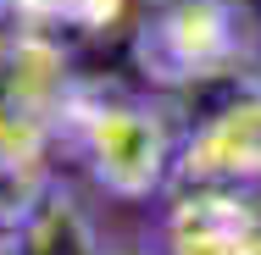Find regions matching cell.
<instances>
[{"label": "cell", "instance_id": "6da1fadb", "mask_svg": "<svg viewBox=\"0 0 261 255\" xmlns=\"http://www.w3.org/2000/svg\"><path fill=\"white\" fill-rule=\"evenodd\" d=\"M178 145L184 139L172 133V117L161 100L128 95L100 78H78L56 117V150L78 155L106 194L128 205L172 189Z\"/></svg>", "mask_w": 261, "mask_h": 255}, {"label": "cell", "instance_id": "7a4b0ae2", "mask_svg": "<svg viewBox=\"0 0 261 255\" xmlns=\"http://www.w3.org/2000/svg\"><path fill=\"white\" fill-rule=\"evenodd\" d=\"M134 67L167 95L239 83L261 72V28L245 0H156L134 22Z\"/></svg>", "mask_w": 261, "mask_h": 255}, {"label": "cell", "instance_id": "3957f363", "mask_svg": "<svg viewBox=\"0 0 261 255\" xmlns=\"http://www.w3.org/2000/svg\"><path fill=\"white\" fill-rule=\"evenodd\" d=\"M172 189H233V194L261 189V83L233 89L206 122L184 133Z\"/></svg>", "mask_w": 261, "mask_h": 255}, {"label": "cell", "instance_id": "277c9868", "mask_svg": "<svg viewBox=\"0 0 261 255\" xmlns=\"http://www.w3.org/2000/svg\"><path fill=\"white\" fill-rule=\"evenodd\" d=\"M161 255H261V205L233 189H172Z\"/></svg>", "mask_w": 261, "mask_h": 255}, {"label": "cell", "instance_id": "5b68a950", "mask_svg": "<svg viewBox=\"0 0 261 255\" xmlns=\"http://www.w3.org/2000/svg\"><path fill=\"white\" fill-rule=\"evenodd\" d=\"M11 233H17V255H111L89 205L56 178L22 205Z\"/></svg>", "mask_w": 261, "mask_h": 255}, {"label": "cell", "instance_id": "8992f818", "mask_svg": "<svg viewBox=\"0 0 261 255\" xmlns=\"http://www.w3.org/2000/svg\"><path fill=\"white\" fill-rule=\"evenodd\" d=\"M134 17V0H0V34H89L100 39Z\"/></svg>", "mask_w": 261, "mask_h": 255}, {"label": "cell", "instance_id": "52a82bcc", "mask_svg": "<svg viewBox=\"0 0 261 255\" xmlns=\"http://www.w3.org/2000/svg\"><path fill=\"white\" fill-rule=\"evenodd\" d=\"M39 189H45V183H39ZM39 189H28V183H17V178H6V172H0V233H11V228H17L22 205L34 200Z\"/></svg>", "mask_w": 261, "mask_h": 255}, {"label": "cell", "instance_id": "ba28073f", "mask_svg": "<svg viewBox=\"0 0 261 255\" xmlns=\"http://www.w3.org/2000/svg\"><path fill=\"white\" fill-rule=\"evenodd\" d=\"M0 255H17V233H0Z\"/></svg>", "mask_w": 261, "mask_h": 255}, {"label": "cell", "instance_id": "9c48e42d", "mask_svg": "<svg viewBox=\"0 0 261 255\" xmlns=\"http://www.w3.org/2000/svg\"><path fill=\"white\" fill-rule=\"evenodd\" d=\"M111 255H161V250H111Z\"/></svg>", "mask_w": 261, "mask_h": 255}]
</instances>
